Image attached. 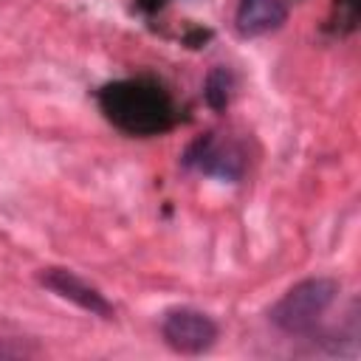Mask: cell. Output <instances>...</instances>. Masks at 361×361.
I'll list each match as a JSON object with an SVG mask.
<instances>
[{
	"label": "cell",
	"mask_w": 361,
	"mask_h": 361,
	"mask_svg": "<svg viewBox=\"0 0 361 361\" xmlns=\"http://www.w3.org/2000/svg\"><path fill=\"white\" fill-rule=\"evenodd\" d=\"M96 99L107 121L127 135H161L180 121V110L172 93L149 76L110 82L99 90Z\"/></svg>",
	"instance_id": "cell-1"
},
{
	"label": "cell",
	"mask_w": 361,
	"mask_h": 361,
	"mask_svg": "<svg viewBox=\"0 0 361 361\" xmlns=\"http://www.w3.org/2000/svg\"><path fill=\"white\" fill-rule=\"evenodd\" d=\"M338 299V282L330 276H310L288 288L271 307L268 322L285 336H307Z\"/></svg>",
	"instance_id": "cell-2"
},
{
	"label": "cell",
	"mask_w": 361,
	"mask_h": 361,
	"mask_svg": "<svg viewBox=\"0 0 361 361\" xmlns=\"http://www.w3.org/2000/svg\"><path fill=\"white\" fill-rule=\"evenodd\" d=\"M180 164L186 169H195L200 175L209 178H220V180H240L245 175L248 158L243 152V147L231 138H223L217 133H203L197 135L180 155Z\"/></svg>",
	"instance_id": "cell-3"
},
{
	"label": "cell",
	"mask_w": 361,
	"mask_h": 361,
	"mask_svg": "<svg viewBox=\"0 0 361 361\" xmlns=\"http://www.w3.org/2000/svg\"><path fill=\"white\" fill-rule=\"evenodd\" d=\"M161 336H164L166 347H172L175 353L200 355L214 347L220 330H217L214 319L206 316L203 310L180 305V307H169L161 316Z\"/></svg>",
	"instance_id": "cell-4"
},
{
	"label": "cell",
	"mask_w": 361,
	"mask_h": 361,
	"mask_svg": "<svg viewBox=\"0 0 361 361\" xmlns=\"http://www.w3.org/2000/svg\"><path fill=\"white\" fill-rule=\"evenodd\" d=\"M37 279H39V285L48 288L54 296H59V299L76 305L79 310H85V313H90V316H99V319H104V322L116 319V307L107 302V296H104L96 285H90L87 279H82L79 274H73L71 268H56V265L39 268V271H37Z\"/></svg>",
	"instance_id": "cell-5"
},
{
	"label": "cell",
	"mask_w": 361,
	"mask_h": 361,
	"mask_svg": "<svg viewBox=\"0 0 361 361\" xmlns=\"http://www.w3.org/2000/svg\"><path fill=\"white\" fill-rule=\"evenodd\" d=\"M288 17L285 0H240L234 11V25L240 37H262L276 31Z\"/></svg>",
	"instance_id": "cell-6"
},
{
	"label": "cell",
	"mask_w": 361,
	"mask_h": 361,
	"mask_svg": "<svg viewBox=\"0 0 361 361\" xmlns=\"http://www.w3.org/2000/svg\"><path fill=\"white\" fill-rule=\"evenodd\" d=\"M234 87H237V76L231 68L226 65H214L209 73H206V82H203V96H206V104L212 110H226L231 104V96H234Z\"/></svg>",
	"instance_id": "cell-7"
},
{
	"label": "cell",
	"mask_w": 361,
	"mask_h": 361,
	"mask_svg": "<svg viewBox=\"0 0 361 361\" xmlns=\"http://www.w3.org/2000/svg\"><path fill=\"white\" fill-rule=\"evenodd\" d=\"M37 355V347L20 338H0V361H11V358H28Z\"/></svg>",
	"instance_id": "cell-8"
},
{
	"label": "cell",
	"mask_w": 361,
	"mask_h": 361,
	"mask_svg": "<svg viewBox=\"0 0 361 361\" xmlns=\"http://www.w3.org/2000/svg\"><path fill=\"white\" fill-rule=\"evenodd\" d=\"M141 6H147V8H158V6H164L166 0H138Z\"/></svg>",
	"instance_id": "cell-9"
}]
</instances>
